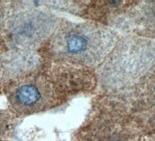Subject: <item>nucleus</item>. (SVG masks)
Here are the masks:
<instances>
[{
    "label": "nucleus",
    "mask_w": 155,
    "mask_h": 141,
    "mask_svg": "<svg viewBox=\"0 0 155 141\" xmlns=\"http://www.w3.org/2000/svg\"><path fill=\"white\" fill-rule=\"evenodd\" d=\"M88 39L79 33L70 34L66 39V49L68 52L74 55L85 52L88 49Z\"/></svg>",
    "instance_id": "obj_1"
},
{
    "label": "nucleus",
    "mask_w": 155,
    "mask_h": 141,
    "mask_svg": "<svg viewBox=\"0 0 155 141\" xmlns=\"http://www.w3.org/2000/svg\"><path fill=\"white\" fill-rule=\"evenodd\" d=\"M17 99L22 104L33 105L41 99V94L34 85H24L18 89Z\"/></svg>",
    "instance_id": "obj_2"
},
{
    "label": "nucleus",
    "mask_w": 155,
    "mask_h": 141,
    "mask_svg": "<svg viewBox=\"0 0 155 141\" xmlns=\"http://www.w3.org/2000/svg\"><path fill=\"white\" fill-rule=\"evenodd\" d=\"M154 90H155V86H154Z\"/></svg>",
    "instance_id": "obj_3"
}]
</instances>
